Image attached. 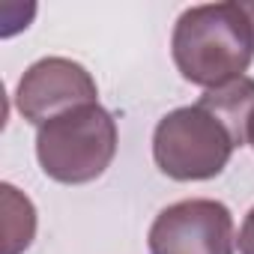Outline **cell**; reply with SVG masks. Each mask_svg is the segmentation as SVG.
Segmentation results:
<instances>
[{"instance_id": "obj_1", "label": "cell", "mask_w": 254, "mask_h": 254, "mask_svg": "<svg viewBox=\"0 0 254 254\" xmlns=\"http://www.w3.org/2000/svg\"><path fill=\"white\" fill-rule=\"evenodd\" d=\"M171 51L189 84L218 90L245 78L242 72L254 60V33L242 3L227 0L186 9L174 24Z\"/></svg>"}, {"instance_id": "obj_2", "label": "cell", "mask_w": 254, "mask_h": 254, "mask_svg": "<svg viewBox=\"0 0 254 254\" xmlns=\"http://www.w3.org/2000/svg\"><path fill=\"white\" fill-rule=\"evenodd\" d=\"M242 144L248 141L200 96L194 105L177 108L159 120L153 132V159L165 177L200 183L218 177Z\"/></svg>"}, {"instance_id": "obj_3", "label": "cell", "mask_w": 254, "mask_h": 254, "mask_svg": "<svg viewBox=\"0 0 254 254\" xmlns=\"http://www.w3.org/2000/svg\"><path fill=\"white\" fill-rule=\"evenodd\" d=\"M117 156V123L99 105H78L36 132V159L45 177L63 186L99 180Z\"/></svg>"}, {"instance_id": "obj_4", "label": "cell", "mask_w": 254, "mask_h": 254, "mask_svg": "<svg viewBox=\"0 0 254 254\" xmlns=\"http://www.w3.org/2000/svg\"><path fill=\"white\" fill-rule=\"evenodd\" d=\"M147 245L150 254H233V215L209 197L171 203L156 215Z\"/></svg>"}, {"instance_id": "obj_5", "label": "cell", "mask_w": 254, "mask_h": 254, "mask_svg": "<svg viewBox=\"0 0 254 254\" xmlns=\"http://www.w3.org/2000/svg\"><path fill=\"white\" fill-rule=\"evenodd\" d=\"M96 81L81 63L66 57H45L21 75L15 90V108L27 123L42 126L78 105L96 102Z\"/></svg>"}, {"instance_id": "obj_6", "label": "cell", "mask_w": 254, "mask_h": 254, "mask_svg": "<svg viewBox=\"0 0 254 254\" xmlns=\"http://www.w3.org/2000/svg\"><path fill=\"white\" fill-rule=\"evenodd\" d=\"M0 200H3V254H21L33 236H36V209L27 194H21L15 186H0Z\"/></svg>"}, {"instance_id": "obj_7", "label": "cell", "mask_w": 254, "mask_h": 254, "mask_svg": "<svg viewBox=\"0 0 254 254\" xmlns=\"http://www.w3.org/2000/svg\"><path fill=\"white\" fill-rule=\"evenodd\" d=\"M239 251H242V254H254V206H251V212H248L245 221H242V230H239Z\"/></svg>"}, {"instance_id": "obj_8", "label": "cell", "mask_w": 254, "mask_h": 254, "mask_svg": "<svg viewBox=\"0 0 254 254\" xmlns=\"http://www.w3.org/2000/svg\"><path fill=\"white\" fill-rule=\"evenodd\" d=\"M242 3V9H245V15H248V21H251V33H254V0L248 3V0H239Z\"/></svg>"}, {"instance_id": "obj_9", "label": "cell", "mask_w": 254, "mask_h": 254, "mask_svg": "<svg viewBox=\"0 0 254 254\" xmlns=\"http://www.w3.org/2000/svg\"><path fill=\"white\" fill-rule=\"evenodd\" d=\"M248 144L254 147V111H251V117H248Z\"/></svg>"}]
</instances>
